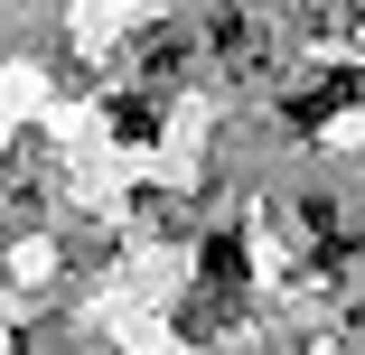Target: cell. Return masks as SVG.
Segmentation results:
<instances>
[{"label": "cell", "mask_w": 365, "mask_h": 355, "mask_svg": "<svg viewBox=\"0 0 365 355\" xmlns=\"http://www.w3.org/2000/svg\"><path fill=\"white\" fill-rule=\"evenodd\" d=\"M113 122H122V140H150V131H160V112H150V103H113Z\"/></svg>", "instance_id": "3"}, {"label": "cell", "mask_w": 365, "mask_h": 355, "mask_svg": "<svg viewBox=\"0 0 365 355\" xmlns=\"http://www.w3.org/2000/svg\"><path fill=\"white\" fill-rule=\"evenodd\" d=\"M206 280H225V290L244 280V243H235V234H215V243H206Z\"/></svg>", "instance_id": "2"}, {"label": "cell", "mask_w": 365, "mask_h": 355, "mask_svg": "<svg viewBox=\"0 0 365 355\" xmlns=\"http://www.w3.org/2000/svg\"><path fill=\"white\" fill-rule=\"evenodd\" d=\"M337 103H356V75H319V85H309L300 103H290V122H300V131H319V122H328Z\"/></svg>", "instance_id": "1"}]
</instances>
